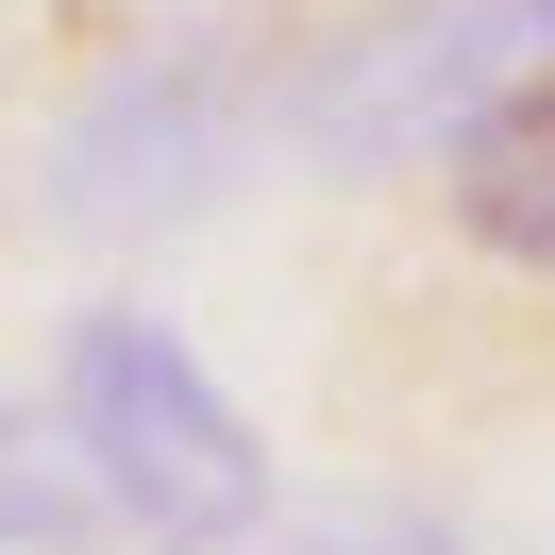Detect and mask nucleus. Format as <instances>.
<instances>
[{"label": "nucleus", "instance_id": "obj_5", "mask_svg": "<svg viewBox=\"0 0 555 555\" xmlns=\"http://www.w3.org/2000/svg\"><path fill=\"white\" fill-rule=\"evenodd\" d=\"M135 521H118V488L85 472V438H68V404H17L0 387V555H118Z\"/></svg>", "mask_w": 555, "mask_h": 555}, {"label": "nucleus", "instance_id": "obj_2", "mask_svg": "<svg viewBox=\"0 0 555 555\" xmlns=\"http://www.w3.org/2000/svg\"><path fill=\"white\" fill-rule=\"evenodd\" d=\"M286 35L304 0H152L118 51H85L51 102L35 203L85 253H169L286 152Z\"/></svg>", "mask_w": 555, "mask_h": 555}, {"label": "nucleus", "instance_id": "obj_1", "mask_svg": "<svg viewBox=\"0 0 555 555\" xmlns=\"http://www.w3.org/2000/svg\"><path fill=\"white\" fill-rule=\"evenodd\" d=\"M353 387L387 404H539L555 387V68L454 118L353 253Z\"/></svg>", "mask_w": 555, "mask_h": 555}, {"label": "nucleus", "instance_id": "obj_4", "mask_svg": "<svg viewBox=\"0 0 555 555\" xmlns=\"http://www.w3.org/2000/svg\"><path fill=\"white\" fill-rule=\"evenodd\" d=\"M51 404H68L85 472L118 488V521H135L152 555L253 539V521L286 505V488H270V421L203 371V337H185L169 304H68V337H51Z\"/></svg>", "mask_w": 555, "mask_h": 555}, {"label": "nucleus", "instance_id": "obj_6", "mask_svg": "<svg viewBox=\"0 0 555 555\" xmlns=\"http://www.w3.org/2000/svg\"><path fill=\"white\" fill-rule=\"evenodd\" d=\"M203 555H454V505H421V488H320V505H270L253 539H203Z\"/></svg>", "mask_w": 555, "mask_h": 555}, {"label": "nucleus", "instance_id": "obj_3", "mask_svg": "<svg viewBox=\"0 0 555 555\" xmlns=\"http://www.w3.org/2000/svg\"><path fill=\"white\" fill-rule=\"evenodd\" d=\"M555 68V0H304L286 35V169L387 203L404 169H438L454 118H488L505 85Z\"/></svg>", "mask_w": 555, "mask_h": 555}]
</instances>
